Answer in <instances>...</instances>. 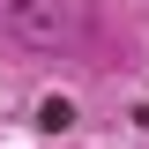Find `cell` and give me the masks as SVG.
I'll return each instance as SVG.
<instances>
[{
  "mask_svg": "<svg viewBox=\"0 0 149 149\" xmlns=\"http://www.w3.org/2000/svg\"><path fill=\"white\" fill-rule=\"evenodd\" d=\"M0 30L15 45H30V52H52V45H74L82 8L74 0H0Z\"/></svg>",
  "mask_w": 149,
  "mask_h": 149,
  "instance_id": "cell-1",
  "label": "cell"
},
{
  "mask_svg": "<svg viewBox=\"0 0 149 149\" xmlns=\"http://www.w3.org/2000/svg\"><path fill=\"white\" fill-rule=\"evenodd\" d=\"M37 127H45V134H67L74 127V104H67V97H45V104H37Z\"/></svg>",
  "mask_w": 149,
  "mask_h": 149,
  "instance_id": "cell-2",
  "label": "cell"
},
{
  "mask_svg": "<svg viewBox=\"0 0 149 149\" xmlns=\"http://www.w3.org/2000/svg\"><path fill=\"white\" fill-rule=\"evenodd\" d=\"M142 127H149V104H142Z\"/></svg>",
  "mask_w": 149,
  "mask_h": 149,
  "instance_id": "cell-3",
  "label": "cell"
}]
</instances>
